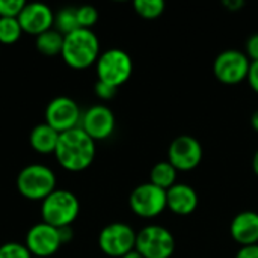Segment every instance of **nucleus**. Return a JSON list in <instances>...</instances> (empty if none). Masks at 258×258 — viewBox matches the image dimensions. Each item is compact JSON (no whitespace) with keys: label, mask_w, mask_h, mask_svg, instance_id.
Masks as SVG:
<instances>
[{"label":"nucleus","mask_w":258,"mask_h":258,"mask_svg":"<svg viewBox=\"0 0 258 258\" xmlns=\"http://www.w3.org/2000/svg\"><path fill=\"white\" fill-rule=\"evenodd\" d=\"M95 141L91 139L80 127L60 133L54 151L57 163L70 172L88 169L95 159Z\"/></svg>","instance_id":"nucleus-1"},{"label":"nucleus","mask_w":258,"mask_h":258,"mask_svg":"<svg viewBox=\"0 0 258 258\" xmlns=\"http://www.w3.org/2000/svg\"><path fill=\"white\" fill-rule=\"evenodd\" d=\"M100 54V41L92 29H77L63 36L60 56L68 67L85 70L97 63Z\"/></svg>","instance_id":"nucleus-2"},{"label":"nucleus","mask_w":258,"mask_h":258,"mask_svg":"<svg viewBox=\"0 0 258 258\" xmlns=\"http://www.w3.org/2000/svg\"><path fill=\"white\" fill-rule=\"evenodd\" d=\"M17 189L18 194L27 200L44 201L56 190V175L45 165H27L17 175Z\"/></svg>","instance_id":"nucleus-3"},{"label":"nucleus","mask_w":258,"mask_h":258,"mask_svg":"<svg viewBox=\"0 0 258 258\" xmlns=\"http://www.w3.org/2000/svg\"><path fill=\"white\" fill-rule=\"evenodd\" d=\"M79 212L80 204L77 197L65 189H56L41 204L42 222L54 228L71 227V224L77 219Z\"/></svg>","instance_id":"nucleus-4"},{"label":"nucleus","mask_w":258,"mask_h":258,"mask_svg":"<svg viewBox=\"0 0 258 258\" xmlns=\"http://www.w3.org/2000/svg\"><path fill=\"white\" fill-rule=\"evenodd\" d=\"M95 68L100 82L119 88L130 79L133 73V60L127 51L121 48H109L100 54Z\"/></svg>","instance_id":"nucleus-5"},{"label":"nucleus","mask_w":258,"mask_h":258,"mask_svg":"<svg viewBox=\"0 0 258 258\" xmlns=\"http://www.w3.org/2000/svg\"><path fill=\"white\" fill-rule=\"evenodd\" d=\"M135 249L144 258H171L175 252V237L162 225H147L136 233Z\"/></svg>","instance_id":"nucleus-6"},{"label":"nucleus","mask_w":258,"mask_h":258,"mask_svg":"<svg viewBox=\"0 0 258 258\" xmlns=\"http://www.w3.org/2000/svg\"><path fill=\"white\" fill-rule=\"evenodd\" d=\"M98 246L107 257L121 258L135 251L136 233L124 222H113L106 225L98 236Z\"/></svg>","instance_id":"nucleus-7"},{"label":"nucleus","mask_w":258,"mask_h":258,"mask_svg":"<svg viewBox=\"0 0 258 258\" xmlns=\"http://www.w3.org/2000/svg\"><path fill=\"white\" fill-rule=\"evenodd\" d=\"M251 60L245 51L228 48L221 51L213 62V73L216 79L225 85H237L248 79Z\"/></svg>","instance_id":"nucleus-8"},{"label":"nucleus","mask_w":258,"mask_h":258,"mask_svg":"<svg viewBox=\"0 0 258 258\" xmlns=\"http://www.w3.org/2000/svg\"><path fill=\"white\" fill-rule=\"evenodd\" d=\"M128 203L132 212L145 219L156 218L165 212V209H168L166 190L154 186L150 181L136 186L130 194Z\"/></svg>","instance_id":"nucleus-9"},{"label":"nucleus","mask_w":258,"mask_h":258,"mask_svg":"<svg viewBox=\"0 0 258 258\" xmlns=\"http://www.w3.org/2000/svg\"><path fill=\"white\" fill-rule=\"evenodd\" d=\"M203 160L201 142L190 135L177 136L168 147V162L177 171H192Z\"/></svg>","instance_id":"nucleus-10"},{"label":"nucleus","mask_w":258,"mask_h":258,"mask_svg":"<svg viewBox=\"0 0 258 258\" xmlns=\"http://www.w3.org/2000/svg\"><path fill=\"white\" fill-rule=\"evenodd\" d=\"M82 113L77 103L65 95L53 98L45 109V122L59 133H65L80 125Z\"/></svg>","instance_id":"nucleus-11"},{"label":"nucleus","mask_w":258,"mask_h":258,"mask_svg":"<svg viewBox=\"0 0 258 258\" xmlns=\"http://www.w3.org/2000/svg\"><path fill=\"white\" fill-rule=\"evenodd\" d=\"M24 245L32 257L50 258L60 249L62 242L57 228L45 222H39L27 231Z\"/></svg>","instance_id":"nucleus-12"},{"label":"nucleus","mask_w":258,"mask_h":258,"mask_svg":"<svg viewBox=\"0 0 258 258\" xmlns=\"http://www.w3.org/2000/svg\"><path fill=\"white\" fill-rule=\"evenodd\" d=\"M115 115L104 104H95L85 110L80 119V128L94 141L107 139L115 130Z\"/></svg>","instance_id":"nucleus-13"},{"label":"nucleus","mask_w":258,"mask_h":258,"mask_svg":"<svg viewBox=\"0 0 258 258\" xmlns=\"http://www.w3.org/2000/svg\"><path fill=\"white\" fill-rule=\"evenodd\" d=\"M23 32L38 36L54 26V12L45 3L33 2L26 3L20 15L17 17Z\"/></svg>","instance_id":"nucleus-14"},{"label":"nucleus","mask_w":258,"mask_h":258,"mask_svg":"<svg viewBox=\"0 0 258 258\" xmlns=\"http://www.w3.org/2000/svg\"><path fill=\"white\" fill-rule=\"evenodd\" d=\"M200 203L197 190L184 183H175L166 190V206L175 215H190L197 210Z\"/></svg>","instance_id":"nucleus-15"},{"label":"nucleus","mask_w":258,"mask_h":258,"mask_svg":"<svg viewBox=\"0 0 258 258\" xmlns=\"http://www.w3.org/2000/svg\"><path fill=\"white\" fill-rule=\"evenodd\" d=\"M231 237L240 245H257L258 243V213L254 210H245L237 213L230 225Z\"/></svg>","instance_id":"nucleus-16"},{"label":"nucleus","mask_w":258,"mask_h":258,"mask_svg":"<svg viewBox=\"0 0 258 258\" xmlns=\"http://www.w3.org/2000/svg\"><path fill=\"white\" fill-rule=\"evenodd\" d=\"M59 136H60L59 132H56L47 122H44L32 128L29 136V144L39 154H51V153L54 154L59 142Z\"/></svg>","instance_id":"nucleus-17"},{"label":"nucleus","mask_w":258,"mask_h":258,"mask_svg":"<svg viewBox=\"0 0 258 258\" xmlns=\"http://www.w3.org/2000/svg\"><path fill=\"white\" fill-rule=\"evenodd\" d=\"M177 174H178V171L168 160H162V162H157L151 168L150 183H153L154 186H157L163 190H168L177 183Z\"/></svg>","instance_id":"nucleus-18"},{"label":"nucleus","mask_w":258,"mask_h":258,"mask_svg":"<svg viewBox=\"0 0 258 258\" xmlns=\"http://www.w3.org/2000/svg\"><path fill=\"white\" fill-rule=\"evenodd\" d=\"M35 45H36L38 51L45 56L60 54L62 47H63V35L53 27L41 35H38L35 39Z\"/></svg>","instance_id":"nucleus-19"},{"label":"nucleus","mask_w":258,"mask_h":258,"mask_svg":"<svg viewBox=\"0 0 258 258\" xmlns=\"http://www.w3.org/2000/svg\"><path fill=\"white\" fill-rule=\"evenodd\" d=\"M54 29L60 32L63 36L80 29L77 20V8H62L57 14H54Z\"/></svg>","instance_id":"nucleus-20"},{"label":"nucleus","mask_w":258,"mask_h":258,"mask_svg":"<svg viewBox=\"0 0 258 258\" xmlns=\"http://www.w3.org/2000/svg\"><path fill=\"white\" fill-rule=\"evenodd\" d=\"M23 35V29L17 18H0V44H15Z\"/></svg>","instance_id":"nucleus-21"},{"label":"nucleus","mask_w":258,"mask_h":258,"mask_svg":"<svg viewBox=\"0 0 258 258\" xmlns=\"http://www.w3.org/2000/svg\"><path fill=\"white\" fill-rule=\"evenodd\" d=\"M133 8L139 17L153 20V18L160 17L165 12L166 5L163 0H135Z\"/></svg>","instance_id":"nucleus-22"},{"label":"nucleus","mask_w":258,"mask_h":258,"mask_svg":"<svg viewBox=\"0 0 258 258\" xmlns=\"http://www.w3.org/2000/svg\"><path fill=\"white\" fill-rule=\"evenodd\" d=\"M77 20L80 29H92V26L98 21V11L91 5H83L77 8Z\"/></svg>","instance_id":"nucleus-23"},{"label":"nucleus","mask_w":258,"mask_h":258,"mask_svg":"<svg viewBox=\"0 0 258 258\" xmlns=\"http://www.w3.org/2000/svg\"><path fill=\"white\" fill-rule=\"evenodd\" d=\"M0 258H32V254L23 243L6 242L0 245Z\"/></svg>","instance_id":"nucleus-24"},{"label":"nucleus","mask_w":258,"mask_h":258,"mask_svg":"<svg viewBox=\"0 0 258 258\" xmlns=\"http://www.w3.org/2000/svg\"><path fill=\"white\" fill-rule=\"evenodd\" d=\"M24 5V0H0V18H17Z\"/></svg>","instance_id":"nucleus-25"},{"label":"nucleus","mask_w":258,"mask_h":258,"mask_svg":"<svg viewBox=\"0 0 258 258\" xmlns=\"http://www.w3.org/2000/svg\"><path fill=\"white\" fill-rule=\"evenodd\" d=\"M94 91H95V94H97V97H98L100 100L107 101V100H112V98L116 95L118 88L110 86V85H107V83H104V82L97 80V83H95V86H94Z\"/></svg>","instance_id":"nucleus-26"},{"label":"nucleus","mask_w":258,"mask_h":258,"mask_svg":"<svg viewBox=\"0 0 258 258\" xmlns=\"http://www.w3.org/2000/svg\"><path fill=\"white\" fill-rule=\"evenodd\" d=\"M246 56L249 57L251 62L258 60V33H254L248 38L246 41Z\"/></svg>","instance_id":"nucleus-27"},{"label":"nucleus","mask_w":258,"mask_h":258,"mask_svg":"<svg viewBox=\"0 0 258 258\" xmlns=\"http://www.w3.org/2000/svg\"><path fill=\"white\" fill-rule=\"evenodd\" d=\"M236 258H258V243L240 246V249L236 254Z\"/></svg>","instance_id":"nucleus-28"},{"label":"nucleus","mask_w":258,"mask_h":258,"mask_svg":"<svg viewBox=\"0 0 258 258\" xmlns=\"http://www.w3.org/2000/svg\"><path fill=\"white\" fill-rule=\"evenodd\" d=\"M248 82H249L251 88H252L255 92H258V60L251 62L249 74H248Z\"/></svg>","instance_id":"nucleus-29"},{"label":"nucleus","mask_w":258,"mask_h":258,"mask_svg":"<svg viewBox=\"0 0 258 258\" xmlns=\"http://www.w3.org/2000/svg\"><path fill=\"white\" fill-rule=\"evenodd\" d=\"M57 231H59V237H60L62 245L70 243L73 240V237H74V233H73L71 227H62V228H57Z\"/></svg>","instance_id":"nucleus-30"},{"label":"nucleus","mask_w":258,"mask_h":258,"mask_svg":"<svg viewBox=\"0 0 258 258\" xmlns=\"http://www.w3.org/2000/svg\"><path fill=\"white\" fill-rule=\"evenodd\" d=\"M224 5L236 11V9H239V8L243 6V2H240V0H234V2L233 0H227V2H224Z\"/></svg>","instance_id":"nucleus-31"},{"label":"nucleus","mask_w":258,"mask_h":258,"mask_svg":"<svg viewBox=\"0 0 258 258\" xmlns=\"http://www.w3.org/2000/svg\"><path fill=\"white\" fill-rule=\"evenodd\" d=\"M251 125H252V128L258 133V109L252 113V116H251Z\"/></svg>","instance_id":"nucleus-32"},{"label":"nucleus","mask_w":258,"mask_h":258,"mask_svg":"<svg viewBox=\"0 0 258 258\" xmlns=\"http://www.w3.org/2000/svg\"><path fill=\"white\" fill-rule=\"evenodd\" d=\"M252 169H254V172L258 175V150L255 151L254 157H252Z\"/></svg>","instance_id":"nucleus-33"},{"label":"nucleus","mask_w":258,"mask_h":258,"mask_svg":"<svg viewBox=\"0 0 258 258\" xmlns=\"http://www.w3.org/2000/svg\"><path fill=\"white\" fill-rule=\"evenodd\" d=\"M121 258H144L136 249L135 251H132V252H128V254H125L124 257H121Z\"/></svg>","instance_id":"nucleus-34"},{"label":"nucleus","mask_w":258,"mask_h":258,"mask_svg":"<svg viewBox=\"0 0 258 258\" xmlns=\"http://www.w3.org/2000/svg\"><path fill=\"white\" fill-rule=\"evenodd\" d=\"M32 258H39V257H32Z\"/></svg>","instance_id":"nucleus-35"}]
</instances>
